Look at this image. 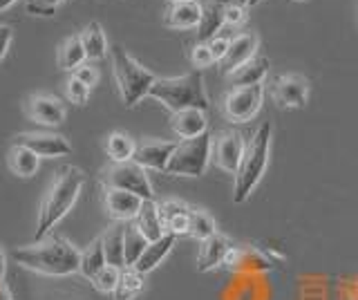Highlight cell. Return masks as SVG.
<instances>
[{"instance_id":"cell-5","label":"cell","mask_w":358,"mask_h":300,"mask_svg":"<svg viewBox=\"0 0 358 300\" xmlns=\"http://www.w3.org/2000/svg\"><path fill=\"white\" fill-rule=\"evenodd\" d=\"M110 54H112V72H115L123 103L128 108L137 106L143 97H148L157 76L134 61L121 45H115L110 50Z\"/></svg>"},{"instance_id":"cell-36","label":"cell","mask_w":358,"mask_h":300,"mask_svg":"<svg viewBox=\"0 0 358 300\" xmlns=\"http://www.w3.org/2000/svg\"><path fill=\"white\" fill-rule=\"evenodd\" d=\"M59 3L63 0H25V9L34 16H52Z\"/></svg>"},{"instance_id":"cell-45","label":"cell","mask_w":358,"mask_h":300,"mask_svg":"<svg viewBox=\"0 0 358 300\" xmlns=\"http://www.w3.org/2000/svg\"><path fill=\"white\" fill-rule=\"evenodd\" d=\"M350 300H358V285H354L350 289Z\"/></svg>"},{"instance_id":"cell-1","label":"cell","mask_w":358,"mask_h":300,"mask_svg":"<svg viewBox=\"0 0 358 300\" xmlns=\"http://www.w3.org/2000/svg\"><path fill=\"white\" fill-rule=\"evenodd\" d=\"M14 260L29 271L43 276H72L81 266V251L63 238H50L31 247L16 249Z\"/></svg>"},{"instance_id":"cell-24","label":"cell","mask_w":358,"mask_h":300,"mask_svg":"<svg viewBox=\"0 0 358 300\" xmlns=\"http://www.w3.org/2000/svg\"><path fill=\"white\" fill-rule=\"evenodd\" d=\"M38 155L36 152H31L29 148L25 146H20V143H14V146L9 148L7 152V164H9V169L14 175L18 177H31V175H36L38 171Z\"/></svg>"},{"instance_id":"cell-47","label":"cell","mask_w":358,"mask_h":300,"mask_svg":"<svg viewBox=\"0 0 358 300\" xmlns=\"http://www.w3.org/2000/svg\"><path fill=\"white\" fill-rule=\"evenodd\" d=\"M171 3H190V0H171Z\"/></svg>"},{"instance_id":"cell-22","label":"cell","mask_w":358,"mask_h":300,"mask_svg":"<svg viewBox=\"0 0 358 300\" xmlns=\"http://www.w3.org/2000/svg\"><path fill=\"white\" fill-rule=\"evenodd\" d=\"M175 240H177V236H173V233H166L164 238L150 242L148 247H145L143 255L139 258V262L134 264L132 269H137L139 273H148V271H152L155 266H159L162 260L166 258L168 253H171V249L175 247Z\"/></svg>"},{"instance_id":"cell-49","label":"cell","mask_w":358,"mask_h":300,"mask_svg":"<svg viewBox=\"0 0 358 300\" xmlns=\"http://www.w3.org/2000/svg\"><path fill=\"white\" fill-rule=\"evenodd\" d=\"M220 3H224V0H220Z\"/></svg>"},{"instance_id":"cell-19","label":"cell","mask_w":358,"mask_h":300,"mask_svg":"<svg viewBox=\"0 0 358 300\" xmlns=\"http://www.w3.org/2000/svg\"><path fill=\"white\" fill-rule=\"evenodd\" d=\"M134 224H137L139 231L148 238V242L159 240L168 233L164 220H162V213H159V204H155L152 199H143L141 210H139L137 220H134Z\"/></svg>"},{"instance_id":"cell-41","label":"cell","mask_w":358,"mask_h":300,"mask_svg":"<svg viewBox=\"0 0 358 300\" xmlns=\"http://www.w3.org/2000/svg\"><path fill=\"white\" fill-rule=\"evenodd\" d=\"M9 43H11V27L9 25H0V61H3V57L7 54Z\"/></svg>"},{"instance_id":"cell-7","label":"cell","mask_w":358,"mask_h":300,"mask_svg":"<svg viewBox=\"0 0 358 300\" xmlns=\"http://www.w3.org/2000/svg\"><path fill=\"white\" fill-rule=\"evenodd\" d=\"M106 188H121L139 195L141 199H152V186L145 169L137 162H112V166L103 171Z\"/></svg>"},{"instance_id":"cell-4","label":"cell","mask_w":358,"mask_h":300,"mask_svg":"<svg viewBox=\"0 0 358 300\" xmlns=\"http://www.w3.org/2000/svg\"><path fill=\"white\" fill-rule=\"evenodd\" d=\"M268 148H271V124H264L253 132L251 141L246 143L244 157L238 173H235V191H233V202L242 204L249 199V195L255 191V186L260 184L262 175L268 164Z\"/></svg>"},{"instance_id":"cell-37","label":"cell","mask_w":358,"mask_h":300,"mask_svg":"<svg viewBox=\"0 0 358 300\" xmlns=\"http://www.w3.org/2000/svg\"><path fill=\"white\" fill-rule=\"evenodd\" d=\"M74 76H76L78 81H83L87 87H92L99 81V72H96L94 65H90V63H83L81 68H76L74 70Z\"/></svg>"},{"instance_id":"cell-16","label":"cell","mask_w":358,"mask_h":300,"mask_svg":"<svg viewBox=\"0 0 358 300\" xmlns=\"http://www.w3.org/2000/svg\"><path fill=\"white\" fill-rule=\"evenodd\" d=\"M206 126H208L206 113H204V110H199V108L182 110V113H175L173 119H171V128L175 130V135L182 137V139L201 137L206 132Z\"/></svg>"},{"instance_id":"cell-44","label":"cell","mask_w":358,"mask_h":300,"mask_svg":"<svg viewBox=\"0 0 358 300\" xmlns=\"http://www.w3.org/2000/svg\"><path fill=\"white\" fill-rule=\"evenodd\" d=\"M224 5H238V7H246L249 0H224Z\"/></svg>"},{"instance_id":"cell-8","label":"cell","mask_w":358,"mask_h":300,"mask_svg":"<svg viewBox=\"0 0 358 300\" xmlns=\"http://www.w3.org/2000/svg\"><path fill=\"white\" fill-rule=\"evenodd\" d=\"M262 99H264L262 83L249 87H233L227 94V99H224V115H227L229 121H235V124H246V121H251L257 115V110L262 106Z\"/></svg>"},{"instance_id":"cell-23","label":"cell","mask_w":358,"mask_h":300,"mask_svg":"<svg viewBox=\"0 0 358 300\" xmlns=\"http://www.w3.org/2000/svg\"><path fill=\"white\" fill-rule=\"evenodd\" d=\"M268 68H271V63H268L266 57H255V59H251L249 63H244L242 68H238L229 76L231 85L233 87H249V85L262 83L264 76L268 74Z\"/></svg>"},{"instance_id":"cell-35","label":"cell","mask_w":358,"mask_h":300,"mask_svg":"<svg viewBox=\"0 0 358 300\" xmlns=\"http://www.w3.org/2000/svg\"><path fill=\"white\" fill-rule=\"evenodd\" d=\"M159 213H162V220H164V224H166L168 220H173L177 215H188L190 208L184 202H179V199H166V202L159 204Z\"/></svg>"},{"instance_id":"cell-9","label":"cell","mask_w":358,"mask_h":300,"mask_svg":"<svg viewBox=\"0 0 358 300\" xmlns=\"http://www.w3.org/2000/svg\"><path fill=\"white\" fill-rule=\"evenodd\" d=\"M244 141L238 132H222V135L213 137V162H215L222 171L238 173L242 157H244Z\"/></svg>"},{"instance_id":"cell-25","label":"cell","mask_w":358,"mask_h":300,"mask_svg":"<svg viewBox=\"0 0 358 300\" xmlns=\"http://www.w3.org/2000/svg\"><path fill=\"white\" fill-rule=\"evenodd\" d=\"M78 36H81L85 57L90 61H99V59H103L108 54V41H106V34H103V27H101L96 20H94V23H90Z\"/></svg>"},{"instance_id":"cell-30","label":"cell","mask_w":358,"mask_h":300,"mask_svg":"<svg viewBox=\"0 0 358 300\" xmlns=\"http://www.w3.org/2000/svg\"><path fill=\"white\" fill-rule=\"evenodd\" d=\"M134 141L126 135V132H112L106 141V152L112 162H130L134 157Z\"/></svg>"},{"instance_id":"cell-26","label":"cell","mask_w":358,"mask_h":300,"mask_svg":"<svg viewBox=\"0 0 358 300\" xmlns=\"http://www.w3.org/2000/svg\"><path fill=\"white\" fill-rule=\"evenodd\" d=\"M85 50H83V43H81V36H70L63 41V45L59 48V68L65 70V72H74L76 68H81L85 63Z\"/></svg>"},{"instance_id":"cell-48","label":"cell","mask_w":358,"mask_h":300,"mask_svg":"<svg viewBox=\"0 0 358 300\" xmlns=\"http://www.w3.org/2000/svg\"><path fill=\"white\" fill-rule=\"evenodd\" d=\"M257 3H262V0H249V5H257Z\"/></svg>"},{"instance_id":"cell-43","label":"cell","mask_w":358,"mask_h":300,"mask_svg":"<svg viewBox=\"0 0 358 300\" xmlns=\"http://www.w3.org/2000/svg\"><path fill=\"white\" fill-rule=\"evenodd\" d=\"M0 300H11V294H9V289L0 283Z\"/></svg>"},{"instance_id":"cell-46","label":"cell","mask_w":358,"mask_h":300,"mask_svg":"<svg viewBox=\"0 0 358 300\" xmlns=\"http://www.w3.org/2000/svg\"><path fill=\"white\" fill-rule=\"evenodd\" d=\"M16 0H0V12H3V9H7L9 5H14Z\"/></svg>"},{"instance_id":"cell-2","label":"cell","mask_w":358,"mask_h":300,"mask_svg":"<svg viewBox=\"0 0 358 300\" xmlns=\"http://www.w3.org/2000/svg\"><path fill=\"white\" fill-rule=\"evenodd\" d=\"M85 182V175L74 169V166H65L52 180L48 193H45L41 210H38V224H36V240L41 242L48 233L59 224V222L67 215L76 202L78 193H81Z\"/></svg>"},{"instance_id":"cell-39","label":"cell","mask_w":358,"mask_h":300,"mask_svg":"<svg viewBox=\"0 0 358 300\" xmlns=\"http://www.w3.org/2000/svg\"><path fill=\"white\" fill-rule=\"evenodd\" d=\"M246 18V7H238V5H224V20L227 25H240Z\"/></svg>"},{"instance_id":"cell-21","label":"cell","mask_w":358,"mask_h":300,"mask_svg":"<svg viewBox=\"0 0 358 300\" xmlns=\"http://www.w3.org/2000/svg\"><path fill=\"white\" fill-rule=\"evenodd\" d=\"M201 20V3L190 0V3H173L166 14V25L175 29H190L197 27Z\"/></svg>"},{"instance_id":"cell-3","label":"cell","mask_w":358,"mask_h":300,"mask_svg":"<svg viewBox=\"0 0 358 300\" xmlns=\"http://www.w3.org/2000/svg\"><path fill=\"white\" fill-rule=\"evenodd\" d=\"M148 97L157 99L173 115L188 108H199L204 113L208 110V97L199 70H193L184 76H173V79H157Z\"/></svg>"},{"instance_id":"cell-42","label":"cell","mask_w":358,"mask_h":300,"mask_svg":"<svg viewBox=\"0 0 358 300\" xmlns=\"http://www.w3.org/2000/svg\"><path fill=\"white\" fill-rule=\"evenodd\" d=\"M3 276H5V253L3 247H0V283H3Z\"/></svg>"},{"instance_id":"cell-13","label":"cell","mask_w":358,"mask_h":300,"mask_svg":"<svg viewBox=\"0 0 358 300\" xmlns=\"http://www.w3.org/2000/svg\"><path fill=\"white\" fill-rule=\"evenodd\" d=\"M273 94L282 108H302L309 97V83L300 74H285L275 81Z\"/></svg>"},{"instance_id":"cell-14","label":"cell","mask_w":358,"mask_h":300,"mask_svg":"<svg viewBox=\"0 0 358 300\" xmlns=\"http://www.w3.org/2000/svg\"><path fill=\"white\" fill-rule=\"evenodd\" d=\"M175 148H177L175 141H143L134 150L132 162H137L143 169L166 173V166L171 162Z\"/></svg>"},{"instance_id":"cell-31","label":"cell","mask_w":358,"mask_h":300,"mask_svg":"<svg viewBox=\"0 0 358 300\" xmlns=\"http://www.w3.org/2000/svg\"><path fill=\"white\" fill-rule=\"evenodd\" d=\"M143 289V273H139L137 269H128L121 271V280L115 289V300H132Z\"/></svg>"},{"instance_id":"cell-12","label":"cell","mask_w":358,"mask_h":300,"mask_svg":"<svg viewBox=\"0 0 358 300\" xmlns=\"http://www.w3.org/2000/svg\"><path fill=\"white\" fill-rule=\"evenodd\" d=\"M103 202H106V210L117 222H132L137 220L143 199L130 191H121V188H106Z\"/></svg>"},{"instance_id":"cell-38","label":"cell","mask_w":358,"mask_h":300,"mask_svg":"<svg viewBox=\"0 0 358 300\" xmlns=\"http://www.w3.org/2000/svg\"><path fill=\"white\" fill-rule=\"evenodd\" d=\"M229 45H231V38L220 36V34H217L215 38H210V41H208V48H210V52H213V57H215V61H220V63H222L224 57H227Z\"/></svg>"},{"instance_id":"cell-27","label":"cell","mask_w":358,"mask_h":300,"mask_svg":"<svg viewBox=\"0 0 358 300\" xmlns=\"http://www.w3.org/2000/svg\"><path fill=\"white\" fill-rule=\"evenodd\" d=\"M148 238L139 231V227L134 222H126V236H123V249H126V266L132 269L143 255L145 247H148Z\"/></svg>"},{"instance_id":"cell-20","label":"cell","mask_w":358,"mask_h":300,"mask_svg":"<svg viewBox=\"0 0 358 300\" xmlns=\"http://www.w3.org/2000/svg\"><path fill=\"white\" fill-rule=\"evenodd\" d=\"M123 236H126V222H115L103 236H101V242H103V251H106V260L108 264L117 266V269H123L126 266V249H123Z\"/></svg>"},{"instance_id":"cell-28","label":"cell","mask_w":358,"mask_h":300,"mask_svg":"<svg viewBox=\"0 0 358 300\" xmlns=\"http://www.w3.org/2000/svg\"><path fill=\"white\" fill-rule=\"evenodd\" d=\"M103 266H108V260H106V251H103V242L94 240L90 247L81 253V266H78V271H81L85 278H92L103 269Z\"/></svg>"},{"instance_id":"cell-34","label":"cell","mask_w":358,"mask_h":300,"mask_svg":"<svg viewBox=\"0 0 358 300\" xmlns=\"http://www.w3.org/2000/svg\"><path fill=\"white\" fill-rule=\"evenodd\" d=\"M190 61H193L195 68H201V70L215 63V57H213L208 43H197V45L190 50Z\"/></svg>"},{"instance_id":"cell-29","label":"cell","mask_w":358,"mask_h":300,"mask_svg":"<svg viewBox=\"0 0 358 300\" xmlns=\"http://www.w3.org/2000/svg\"><path fill=\"white\" fill-rule=\"evenodd\" d=\"M215 233H217L215 220H213V215L208 213V210H201V208L190 210L188 236H193L195 240L204 242V240H208L210 236H215Z\"/></svg>"},{"instance_id":"cell-17","label":"cell","mask_w":358,"mask_h":300,"mask_svg":"<svg viewBox=\"0 0 358 300\" xmlns=\"http://www.w3.org/2000/svg\"><path fill=\"white\" fill-rule=\"evenodd\" d=\"M231 242L227 236H210L208 240L201 242V249H199V258H197V271H210L215 266L227 262V255L231 253Z\"/></svg>"},{"instance_id":"cell-10","label":"cell","mask_w":358,"mask_h":300,"mask_svg":"<svg viewBox=\"0 0 358 300\" xmlns=\"http://www.w3.org/2000/svg\"><path fill=\"white\" fill-rule=\"evenodd\" d=\"M16 143L36 152L38 157H63L70 155L72 146L63 135H45V132H22L16 137Z\"/></svg>"},{"instance_id":"cell-6","label":"cell","mask_w":358,"mask_h":300,"mask_svg":"<svg viewBox=\"0 0 358 300\" xmlns=\"http://www.w3.org/2000/svg\"><path fill=\"white\" fill-rule=\"evenodd\" d=\"M210 155H213V137L208 132L195 139H184L177 143L173 157L166 166V173L179 177H199L204 175L210 162Z\"/></svg>"},{"instance_id":"cell-40","label":"cell","mask_w":358,"mask_h":300,"mask_svg":"<svg viewBox=\"0 0 358 300\" xmlns=\"http://www.w3.org/2000/svg\"><path fill=\"white\" fill-rule=\"evenodd\" d=\"M188 220H190V213L188 215H177L173 220H168L166 222L168 233H173V236H184V233H188Z\"/></svg>"},{"instance_id":"cell-11","label":"cell","mask_w":358,"mask_h":300,"mask_svg":"<svg viewBox=\"0 0 358 300\" xmlns=\"http://www.w3.org/2000/svg\"><path fill=\"white\" fill-rule=\"evenodd\" d=\"M25 113L29 119L38 121L43 126H59L65 121V106L56 97L50 94H34L27 99Z\"/></svg>"},{"instance_id":"cell-33","label":"cell","mask_w":358,"mask_h":300,"mask_svg":"<svg viewBox=\"0 0 358 300\" xmlns=\"http://www.w3.org/2000/svg\"><path fill=\"white\" fill-rule=\"evenodd\" d=\"M65 92H67V99H70V101L76 103V106H83L90 99V87L83 81H78L76 76H72V79L67 81Z\"/></svg>"},{"instance_id":"cell-15","label":"cell","mask_w":358,"mask_h":300,"mask_svg":"<svg viewBox=\"0 0 358 300\" xmlns=\"http://www.w3.org/2000/svg\"><path fill=\"white\" fill-rule=\"evenodd\" d=\"M255 50H257V36L251 34V31H244V34L233 36L227 57L222 59V72L227 76H231L235 70L242 68L244 63L255 59Z\"/></svg>"},{"instance_id":"cell-18","label":"cell","mask_w":358,"mask_h":300,"mask_svg":"<svg viewBox=\"0 0 358 300\" xmlns=\"http://www.w3.org/2000/svg\"><path fill=\"white\" fill-rule=\"evenodd\" d=\"M224 23H227L224 20V3H220V0H206V3H201V20L197 25L199 43H208L210 38H215Z\"/></svg>"},{"instance_id":"cell-32","label":"cell","mask_w":358,"mask_h":300,"mask_svg":"<svg viewBox=\"0 0 358 300\" xmlns=\"http://www.w3.org/2000/svg\"><path fill=\"white\" fill-rule=\"evenodd\" d=\"M119 280H121V269H117V266H112V264L103 266V269L92 278L94 287L101 294H115Z\"/></svg>"}]
</instances>
